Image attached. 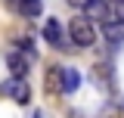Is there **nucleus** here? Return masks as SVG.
Returning a JSON list of instances; mask_svg holds the SVG:
<instances>
[{"mask_svg": "<svg viewBox=\"0 0 124 118\" xmlns=\"http://www.w3.org/2000/svg\"><path fill=\"white\" fill-rule=\"evenodd\" d=\"M34 118H44V115H40V112H37V115H34Z\"/></svg>", "mask_w": 124, "mask_h": 118, "instance_id": "obj_11", "label": "nucleus"}, {"mask_svg": "<svg viewBox=\"0 0 124 118\" xmlns=\"http://www.w3.org/2000/svg\"><path fill=\"white\" fill-rule=\"evenodd\" d=\"M46 90L50 93H62V65H50L46 68Z\"/></svg>", "mask_w": 124, "mask_h": 118, "instance_id": "obj_9", "label": "nucleus"}, {"mask_svg": "<svg viewBox=\"0 0 124 118\" xmlns=\"http://www.w3.org/2000/svg\"><path fill=\"white\" fill-rule=\"evenodd\" d=\"M28 53H19V50H13L9 56H6V68H9V75H16V78H25L28 75Z\"/></svg>", "mask_w": 124, "mask_h": 118, "instance_id": "obj_5", "label": "nucleus"}, {"mask_svg": "<svg viewBox=\"0 0 124 118\" xmlns=\"http://www.w3.org/2000/svg\"><path fill=\"white\" fill-rule=\"evenodd\" d=\"M68 41L75 47H93L96 44V28L87 16H75L68 22Z\"/></svg>", "mask_w": 124, "mask_h": 118, "instance_id": "obj_1", "label": "nucleus"}, {"mask_svg": "<svg viewBox=\"0 0 124 118\" xmlns=\"http://www.w3.org/2000/svg\"><path fill=\"white\" fill-rule=\"evenodd\" d=\"M0 93H3V96H9V100L19 103V106H25V103L31 100V87L25 84V78H16V75L3 84V87H0Z\"/></svg>", "mask_w": 124, "mask_h": 118, "instance_id": "obj_2", "label": "nucleus"}, {"mask_svg": "<svg viewBox=\"0 0 124 118\" xmlns=\"http://www.w3.org/2000/svg\"><path fill=\"white\" fill-rule=\"evenodd\" d=\"M6 9L16 16H25V19H34V16H40V0H6Z\"/></svg>", "mask_w": 124, "mask_h": 118, "instance_id": "obj_4", "label": "nucleus"}, {"mask_svg": "<svg viewBox=\"0 0 124 118\" xmlns=\"http://www.w3.org/2000/svg\"><path fill=\"white\" fill-rule=\"evenodd\" d=\"M81 87V72L78 68H62V93H75Z\"/></svg>", "mask_w": 124, "mask_h": 118, "instance_id": "obj_8", "label": "nucleus"}, {"mask_svg": "<svg viewBox=\"0 0 124 118\" xmlns=\"http://www.w3.org/2000/svg\"><path fill=\"white\" fill-rule=\"evenodd\" d=\"M102 34H106L108 44H124V22H118V19H106Z\"/></svg>", "mask_w": 124, "mask_h": 118, "instance_id": "obj_7", "label": "nucleus"}, {"mask_svg": "<svg viewBox=\"0 0 124 118\" xmlns=\"http://www.w3.org/2000/svg\"><path fill=\"white\" fill-rule=\"evenodd\" d=\"M112 9H115V19L124 22V0H115V3H112Z\"/></svg>", "mask_w": 124, "mask_h": 118, "instance_id": "obj_10", "label": "nucleus"}, {"mask_svg": "<svg viewBox=\"0 0 124 118\" xmlns=\"http://www.w3.org/2000/svg\"><path fill=\"white\" fill-rule=\"evenodd\" d=\"M44 41H46V44H53L56 50L65 47V41H62V25L56 22V19H46V22H44Z\"/></svg>", "mask_w": 124, "mask_h": 118, "instance_id": "obj_6", "label": "nucleus"}, {"mask_svg": "<svg viewBox=\"0 0 124 118\" xmlns=\"http://www.w3.org/2000/svg\"><path fill=\"white\" fill-rule=\"evenodd\" d=\"M81 9H84V16H87L90 22H106L112 3H108V0H81Z\"/></svg>", "mask_w": 124, "mask_h": 118, "instance_id": "obj_3", "label": "nucleus"}]
</instances>
